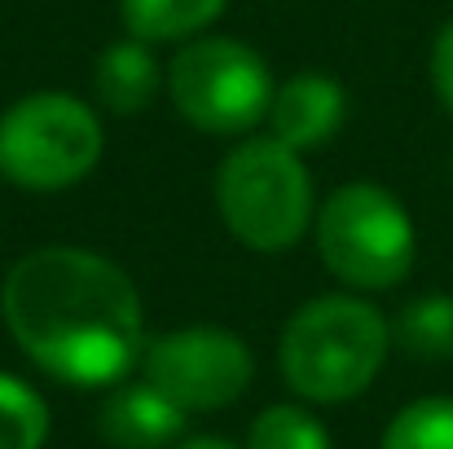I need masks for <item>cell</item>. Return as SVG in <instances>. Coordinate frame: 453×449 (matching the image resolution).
I'll list each match as a JSON object with an SVG mask.
<instances>
[{
    "mask_svg": "<svg viewBox=\"0 0 453 449\" xmlns=\"http://www.w3.org/2000/svg\"><path fill=\"white\" fill-rule=\"evenodd\" d=\"M247 449H330V432L300 406H269L251 423Z\"/></svg>",
    "mask_w": 453,
    "mask_h": 449,
    "instance_id": "9a60e30c",
    "label": "cell"
},
{
    "mask_svg": "<svg viewBox=\"0 0 453 449\" xmlns=\"http://www.w3.org/2000/svg\"><path fill=\"white\" fill-rule=\"evenodd\" d=\"M216 207L229 234L251 252L296 247L312 221V181L291 146L251 137L229 150L216 176Z\"/></svg>",
    "mask_w": 453,
    "mask_h": 449,
    "instance_id": "3957f363",
    "label": "cell"
},
{
    "mask_svg": "<svg viewBox=\"0 0 453 449\" xmlns=\"http://www.w3.org/2000/svg\"><path fill=\"white\" fill-rule=\"evenodd\" d=\"M343 111H348V97H343V89L330 75L300 71L273 93V106H269V128L273 133L269 137H278L296 154L317 150L339 133Z\"/></svg>",
    "mask_w": 453,
    "mask_h": 449,
    "instance_id": "ba28073f",
    "label": "cell"
},
{
    "mask_svg": "<svg viewBox=\"0 0 453 449\" xmlns=\"http://www.w3.org/2000/svg\"><path fill=\"white\" fill-rule=\"evenodd\" d=\"M317 256L339 283L388 291L414 269V221L383 185L352 181L317 212Z\"/></svg>",
    "mask_w": 453,
    "mask_h": 449,
    "instance_id": "277c9868",
    "label": "cell"
},
{
    "mask_svg": "<svg viewBox=\"0 0 453 449\" xmlns=\"http://www.w3.org/2000/svg\"><path fill=\"white\" fill-rule=\"evenodd\" d=\"M97 423L115 449H167L185 432V410L146 379V383H124L102 406Z\"/></svg>",
    "mask_w": 453,
    "mask_h": 449,
    "instance_id": "9c48e42d",
    "label": "cell"
},
{
    "mask_svg": "<svg viewBox=\"0 0 453 449\" xmlns=\"http://www.w3.org/2000/svg\"><path fill=\"white\" fill-rule=\"evenodd\" d=\"M396 339L410 357L449 361L453 357V296H423L405 304L396 321Z\"/></svg>",
    "mask_w": 453,
    "mask_h": 449,
    "instance_id": "7c38bea8",
    "label": "cell"
},
{
    "mask_svg": "<svg viewBox=\"0 0 453 449\" xmlns=\"http://www.w3.org/2000/svg\"><path fill=\"white\" fill-rule=\"evenodd\" d=\"M97 84V102L111 115H137L150 106V97L158 93V62L146 49V40H119L106 44L93 71Z\"/></svg>",
    "mask_w": 453,
    "mask_h": 449,
    "instance_id": "30bf717a",
    "label": "cell"
},
{
    "mask_svg": "<svg viewBox=\"0 0 453 449\" xmlns=\"http://www.w3.org/2000/svg\"><path fill=\"white\" fill-rule=\"evenodd\" d=\"M432 84H436V97L453 111V18L441 27L432 44Z\"/></svg>",
    "mask_w": 453,
    "mask_h": 449,
    "instance_id": "2e32d148",
    "label": "cell"
},
{
    "mask_svg": "<svg viewBox=\"0 0 453 449\" xmlns=\"http://www.w3.org/2000/svg\"><path fill=\"white\" fill-rule=\"evenodd\" d=\"M172 449H234L229 441H220V437H189V441H180V445Z\"/></svg>",
    "mask_w": 453,
    "mask_h": 449,
    "instance_id": "e0dca14e",
    "label": "cell"
},
{
    "mask_svg": "<svg viewBox=\"0 0 453 449\" xmlns=\"http://www.w3.org/2000/svg\"><path fill=\"white\" fill-rule=\"evenodd\" d=\"M379 449H453V397H423L405 406Z\"/></svg>",
    "mask_w": 453,
    "mask_h": 449,
    "instance_id": "5bb4252c",
    "label": "cell"
},
{
    "mask_svg": "<svg viewBox=\"0 0 453 449\" xmlns=\"http://www.w3.org/2000/svg\"><path fill=\"white\" fill-rule=\"evenodd\" d=\"M167 93L176 111L203 133H247L269 120L273 106V75L269 62L229 35H203L180 44L167 66Z\"/></svg>",
    "mask_w": 453,
    "mask_h": 449,
    "instance_id": "8992f818",
    "label": "cell"
},
{
    "mask_svg": "<svg viewBox=\"0 0 453 449\" xmlns=\"http://www.w3.org/2000/svg\"><path fill=\"white\" fill-rule=\"evenodd\" d=\"M49 406L18 375H0V449H44Z\"/></svg>",
    "mask_w": 453,
    "mask_h": 449,
    "instance_id": "4fadbf2b",
    "label": "cell"
},
{
    "mask_svg": "<svg viewBox=\"0 0 453 449\" xmlns=\"http://www.w3.org/2000/svg\"><path fill=\"white\" fill-rule=\"evenodd\" d=\"M392 330L374 304L357 296L308 299L287 321L278 366L303 401L339 406L361 397L388 361Z\"/></svg>",
    "mask_w": 453,
    "mask_h": 449,
    "instance_id": "7a4b0ae2",
    "label": "cell"
},
{
    "mask_svg": "<svg viewBox=\"0 0 453 449\" xmlns=\"http://www.w3.org/2000/svg\"><path fill=\"white\" fill-rule=\"evenodd\" d=\"M0 317L13 344L71 388H111L146 357V313L133 278L84 247L22 256L0 287Z\"/></svg>",
    "mask_w": 453,
    "mask_h": 449,
    "instance_id": "6da1fadb",
    "label": "cell"
},
{
    "mask_svg": "<svg viewBox=\"0 0 453 449\" xmlns=\"http://www.w3.org/2000/svg\"><path fill=\"white\" fill-rule=\"evenodd\" d=\"M142 361H146V379L163 388L185 414L234 406L256 375L251 348L220 326H185L158 335Z\"/></svg>",
    "mask_w": 453,
    "mask_h": 449,
    "instance_id": "52a82bcc",
    "label": "cell"
},
{
    "mask_svg": "<svg viewBox=\"0 0 453 449\" xmlns=\"http://www.w3.org/2000/svg\"><path fill=\"white\" fill-rule=\"evenodd\" d=\"M102 159V120L71 93H27L0 115V176L22 190H66Z\"/></svg>",
    "mask_w": 453,
    "mask_h": 449,
    "instance_id": "5b68a950",
    "label": "cell"
},
{
    "mask_svg": "<svg viewBox=\"0 0 453 449\" xmlns=\"http://www.w3.org/2000/svg\"><path fill=\"white\" fill-rule=\"evenodd\" d=\"M119 13L133 40L163 44L211 27L225 13V0H119Z\"/></svg>",
    "mask_w": 453,
    "mask_h": 449,
    "instance_id": "8fae6325",
    "label": "cell"
}]
</instances>
